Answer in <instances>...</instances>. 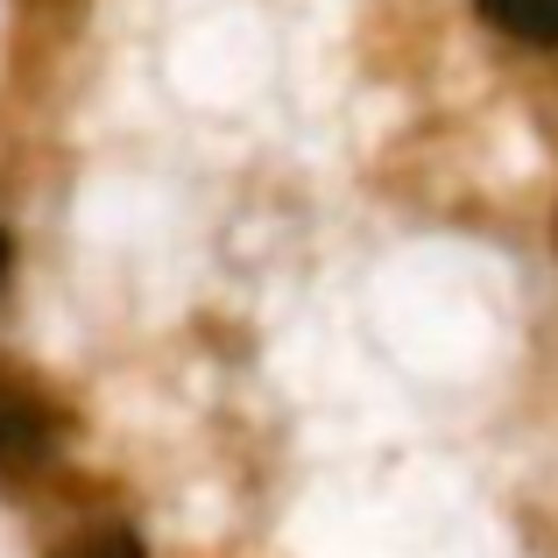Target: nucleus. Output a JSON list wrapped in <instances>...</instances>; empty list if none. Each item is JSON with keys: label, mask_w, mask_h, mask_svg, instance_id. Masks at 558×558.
I'll return each mask as SVG.
<instances>
[{"label": "nucleus", "mask_w": 558, "mask_h": 558, "mask_svg": "<svg viewBox=\"0 0 558 558\" xmlns=\"http://www.w3.org/2000/svg\"><path fill=\"white\" fill-rule=\"evenodd\" d=\"M57 452V410L43 389L0 368V474H28Z\"/></svg>", "instance_id": "obj_1"}, {"label": "nucleus", "mask_w": 558, "mask_h": 558, "mask_svg": "<svg viewBox=\"0 0 558 558\" xmlns=\"http://www.w3.org/2000/svg\"><path fill=\"white\" fill-rule=\"evenodd\" d=\"M474 8H481V22L502 28V36L558 50V0H474Z\"/></svg>", "instance_id": "obj_2"}, {"label": "nucleus", "mask_w": 558, "mask_h": 558, "mask_svg": "<svg viewBox=\"0 0 558 558\" xmlns=\"http://www.w3.org/2000/svg\"><path fill=\"white\" fill-rule=\"evenodd\" d=\"M50 558H149V551H142V537L128 523H78V531H64L50 545Z\"/></svg>", "instance_id": "obj_3"}, {"label": "nucleus", "mask_w": 558, "mask_h": 558, "mask_svg": "<svg viewBox=\"0 0 558 558\" xmlns=\"http://www.w3.org/2000/svg\"><path fill=\"white\" fill-rule=\"evenodd\" d=\"M0 276H8V233H0Z\"/></svg>", "instance_id": "obj_4"}]
</instances>
